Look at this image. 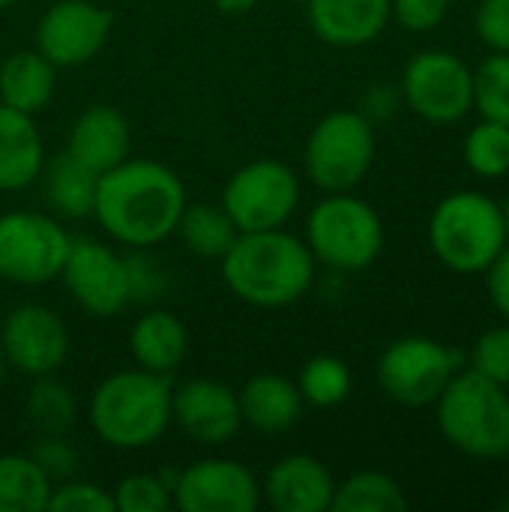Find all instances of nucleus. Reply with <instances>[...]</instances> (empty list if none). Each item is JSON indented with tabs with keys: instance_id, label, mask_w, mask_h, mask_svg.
Masks as SVG:
<instances>
[{
	"instance_id": "f257e3e1",
	"label": "nucleus",
	"mask_w": 509,
	"mask_h": 512,
	"mask_svg": "<svg viewBox=\"0 0 509 512\" xmlns=\"http://www.w3.org/2000/svg\"><path fill=\"white\" fill-rule=\"evenodd\" d=\"M186 201V186L174 168L129 156L99 174L93 219L114 243L153 249L177 231Z\"/></svg>"
},
{
	"instance_id": "f03ea898",
	"label": "nucleus",
	"mask_w": 509,
	"mask_h": 512,
	"mask_svg": "<svg viewBox=\"0 0 509 512\" xmlns=\"http://www.w3.org/2000/svg\"><path fill=\"white\" fill-rule=\"evenodd\" d=\"M219 264L228 291L255 309L297 303L312 288L318 267L306 240L285 228L237 234Z\"/></svg>"
},
{
	"instance_id": "7ed1b4c3",
	"label": "nucleus",
	"mask_w": 509,
	"mask_h": 512,
	"mask_svg": "<svg viewBox=\"0 0 509 512\" xmlns=\"http://www.w3.org/2000/svg\"><path fill=\"white\" fill-rule=\"evenodd\" d=\"M171 375L123 369L102 378L87 399L93 435L123 453L153 447L171 429Z\"/></svg>"
},
{
	"instance_id": "20e7f679",
	"label": "nucleus",
	"mask_w": 509,
	"mask_h": 512,
	"mask_svg": "<svg viewBox=\"0 0 509 512\" xmlns=\"http://www.w3.org/2000/svg\"><path fill=\"white\" fill-rule=\"evenodd\" d=\"M438 402V426L444 438L474 459L509 456V393L468 369L453 375Z\"/></svg>"
},
{
	"instance_id": "39448f33",
	"label": "nucleus",
	"mask_w": 509,
	"mask_h": 512,
	"mask_svg": "<svg viewBox=\"0 0 509 512\" xmlns=\"http://www.w3.org/2000/svg\"><path fill=\"white\" fill-rule=\"evenodd\" d=\"M429 243L438 261L456 273L489 270L507 246L501 207L483 192H453L432 213Z\"/></svg>"
},
{
	"instance_id": "423d86ee",
	"label": "nucleus",
	"mask_w": 509,
	"mask_h": 512,
	"mask_svg": "<svg viewBox=\"0 0 509 512\" xmlns=\"http://www.w3.org/2000/svg\"><path fill=\"white\" fill-rule=\"evenodd\" d=\"M306 246L312 258L336 273H357L378 261L384 225L375 207L351 192H327L306 216Z\"/></svg>"
},
{
	"instance_id": "0eeeda50",
	"label": "nucleus",
	"mask_w": 509,
	"mask_h": 512,
	"mask_svg": "<svg viewBox=\"0 0 509 512\" xmlns=\"http://www.w3.org/2000/svg\"><path fill=\"white\" fill-rule=\"evenodd\" d=\"M375 162V123L360 111L324 114L303 147V171L321 192H351Z\"/></svg>"
},
{
	"instance_id": "6e6552de",
	"label": "nucleus",
	"mask_w": 509,
	"mask_h": 512,
	"mask_svg": "<svg viewBox=\"0 0 509 512\" xmlns=\"http://www.w3.org/2000/svg\"><path fill=\"white\" fill-rule=\"evenodd\" d=\"M72 234L66 225L39 210L0 213V282L39 288L60 279Z\"/></svg>"
},
{
	"instance_id": "1a4fd4ad",
	"label": "nucleus",
	"mask_w": 509,
	"mask_h": 512,
	"mask_svg": "<svg viewBox=\"0 0 509 512\" xmlns=\"http://www.w3.org/2000/svg\"><path fill=\"white\" fill-rule=\"evenodd\" d=\"M219 204L240 234L285 228L300 204V177L279 159H252L228 177Z\"/></svg>"
},
{
	"instance_id": "9d476101",
	"label": "nucleus",
	"mask_w": 509,
	"mask_h": 512,
	"mask_svg": "<svg viewBox=\"0 0 509 512\" xmlns=\"http://www.w3.org/2000/svg\"><path fill=\"white\" fill-rule=\"evenodd\" d=\"M462 351L447 348L426 336L396 339L378 360V384L387 399L405 408L432 405L462 366Z\"/></svg>"
},
{
	"instance_id": "9b49d317",
	"label": "nucleus",
	"mask_w": 509,
	"mask_h": 512,
	"mask_svg": "<svg viewBox=\"0 0 509 512\" xmlns=\"http://www.w3.org/2000/svg\"><path fill=\"white\" fill-rule=\"evenodd\" d=\"M60 282L93 318H114L132 303L126 255L90 237H72Z\"/></svg>"
},
{
	"instance_id": "f8f14e48",
	"label": "nucleus",
	"mask_w": 509,
	"mask_h": 512,
	"mask_svg": "<svg viewBox=\"0 0 509 512\" xmlns=\"http://www.w3.org/2000/svg\"><path fill=\"white\" fill-rule=\"evenodd\" d=\"M114 30V12L96 0H54L36 21V51L57 69L84 66L102 54Z\"/></svg>"
},
{
	"instance_id": "ddd939ff",
	"label": "nucleus",
	"mask_w": 509,
	"mask_h": 512,
	"mask_svg": "<svg viewBox=\"0 0 509 512\" xmlns=\"http://www.w3.org/2000/svg\"><path fill=\"white\" fill-rule=\"evenodd\" d=\"M402 96L429 123H456L474 105V72L450 51H420L402 75Z\"/></svg>"
},
{
	"instance_id": "4468645a",
	"label": "nucleus",
	"mask_w": 509,
	"mask_h": 512,
	"mask_svg": "<svg viewBox=\"0 0 509 512\" xmlns=\"http://www.w3.org/2000/svg\"><path fill=\"white\" fill-rule=\"evenodd\" d=\"M0 351L6 366L24 378L54 375L69 357V330L54 309L21 303L0 324Z\"/></svg>"
},
{
	"instance_id": "2eb2a0df",
	"label": "nucleus",
	"mask_w": 509,
	"mask_h": 512,
	"mask_svg": "<svg viewBox=\"0 0 509 512\" xmlns=\"http://www.w3.org/2000/svg\"><path fill=\"white\" fill-rule=\"evenodd\" d=\"M174 507L183 512H255L261 483L237 459H201L174 474Z\"/></svg>"
},
{
	"instance_id": "dca6fc26",
	"label": "nucleus",
	"mask_w": 509,
	"mask_h": 512,
	"mask_svg": "<svg viewBox=\"0 0 509 512\" xmlns=\"http://www.w3.org/2000/svg\"><path fill=\"white\" fill-rule=\"evenodd\" d=\"M171 423L201 447H225L243 429L237 390L213 378H189L171 390Z\"/></svg>"
},
{
	"instance_id": "f3484780",
	"label": "nucleus",
	"mask_w": 509,
	"mask_h": 512,
	"mask_svg": "<svg viewBox=\"0 0 509 512\" xmlns=\"http://www.w3.org/2000/svg\"><path fill=\"white\" fill-rule=\"evenodd\" d=\"M336 480L327 465L309 453H291L270 465L261 483V501L276 512H327Z\"/></svg>"
},
{
	"instance_id": "a211bd4d",
	"label": "nucleus",
	"mask_w": 509,
	"mask_h": 512,
	"mask_svg": "<svg viewBox=\"0 0 509 512\" xmlns=\"http://www.w3.org/2000/svg\"><path fill=\"white\" fill-rule=\"evenodd\" d=\"M129 147H132L129 120L114 105L99 102V105L84 108L72 120L63 153H69L75 162H81L93 174H105L123 159H129Z\"/></svg>"
},
{
	"instance_id": "6ab92c4d",
	"label": "nucleus",
	"mask_w": 509,
	"mask_h": 512,
	"mask_svg": "<svg viewBox=\"0 0 509 512\" xmlns=\"http://www.w3.org/2000/svg\"><path fill=\"white\" fill-rule=\"evenodd\" d=\"M309 27L336 48L375 42L390 21V0H309Z\"/></svg>"
},
{
	"instance_id": "aec40b11",
	"label": "nucleus",
	"mask_w": 509,
	"mask_h": 512,
	"mask_svg": "<svg viewBox=\"0 0 509 512\" xmlns=\"http://www.w3.org/2000/svg\"><path fill=\"white\" fill-rule=\"evenodd\" d=\"M237 399H240L243 426H252L261 435H282L294 429L306 408L297 381L276 372L252 375L243 384V390H237Z\"/></svg>"
},
{
	"instance_id": "412c9836",
	"label": "nucleus",
	"mask_w": 509,
	"mask_h": 512,
	"mask_svg": "<svg viewBox=\"0 0 509 512\" xmlns=\"http://www.w3.org/2000/svg\"><path fill=\"white\" fill-rule=\"evenodd\" d=\"M45 144L30 114L0 105V192H21L39 180Z\"/></svg>"
},
{
	"instance_id": "4be33fe9",
	"label": "nucleus",
	"mask_w": 509,
	"mask_h": 512,
	"mask_svg": "<svg viewBox=\"0 0 509 512\" xmlns=\"http://www.w3.org/2000/svg\"><path fill=\"white\" fill-rule=\"evenodd\" d=\"M129 351L138 369L171 375L189 354V330L168 309H147L129 330Z\"/></svg>"
},
{
	"instance_id": "5701e85b",
	"label": "nucleus",
	"mask_w": 509,
	"mask_h": 512,
	"mask_svg": "<svg viewBox=\"0 0 509 512\" xmlns=\"http://www.w3.org/2000/svg\"><path fill=\"white\" fill-rule=\"evenodd\" d=\"M57 90V66L36 48L12 51L0 63V105L36 117Z\"/></svg>"
},
{
	"instance_id": "b1692460",
	"label": "nucleus",
	"mask_w": 509,
	"mask_h": 512,
	"mask_svg": "<svg viewBox=\"0 0 509 512\" xmlns=\"http://www.w3.org/2000/svg\"><path fill=\"white\" fill-rule=\"evenodd\" d=\"M39 180H42V189H45V201H48V207H51V213L57 219H87V216H93L99 174H93L90 168L75 162L69 153L54 156L51 165L45 162Z\"/></svg>"
},
{
	"instance_id": "393cba45",
	"label": "nucleus",
	"mask_w": 509,
	"mask_h": 512,
	"mask_svg": "<svg viewBox=\"0 0 509 512\" xmlns=\"http://www.w3.org/2000/svg\"><path fill=\"white\" fill-rule=\"evenodd\" d=\"M183 246L204 261H222V255L231 249V243L237 240V225L231 222V216L225 213L222 204H210V201H195L183 207L177 231H174Z\"/></svg>"
},
{
	"instance_id": "a878e982",
	"label": "nucleus",
	"mask_w": 509,
	"mask_h": 512,
	"mask_svg": "<svg viewBox=\"0 0 509 512\" xmlns=\"http://www.w3.org/2000/svg\"><path fill=\"white\" fill-rule=\"evenodd\" d=\"M30 390L24 399V417L33 435H69L78 423V399L75 393L57 381L54 375L30 378Z\"/></svg>"
},
{
	"instance_id": "bb28decb",
	"label": "nucleus",
	"mask_w": 509,
	"mask_h": 512,
	"mask_svg": "<svg viewBox=\"0 0 509 512\" xmlns=\"http://www.w3.org/2000/svg\"><path fill=\"white\" fill-rule=\"evenodd\" d=\"M51 486L30 453L0 456V512H45Z\"/></svg>"
},
{
	"instance_id": "cd10ccee",
	"label": "nucleus",
	"mask_w": 509,
	"mask_h": 512,
	"mask_svg": "<svg viewBox=\"0 0 509 512\" xmlns=\"http://www.w3.org/2000/svg\"><path fill=\"white\" fill-rule=\"evenodd\" d=\"M333 512H405L408 498L402 486L381 471H360L345 483H336Z\"/></svg>"
},
{
	"instance_id": "c85d7f7f",
	"label": "nucleus",
	"mask_w": 509,
	"mask_h": 512,
	"mask_svg": "<svg viewBox=\"0 0 509 512\" xmlns=\"http://www.w3.org/2000/svg\"><path fill=\"white\" fill-rule=\"evenodd\" d=\"M297 390L312 408H336L351 396V369L339 357L318 354L300 369Z\"/></svg>"
},
{
	"instance_id": "c756f323",
	"label": "nucleus",
	"mask_w": 509,
	"mask_h": 512,
	"mask_svg": "<svg viewBox=\"0 0 509 512\" xmlns=\"http://www.w3.org/2000/svg\"><path fill=\"white\" fill-rule=\"evenodd\" d=\"M114 510L117 512H165L174 507V474H129L114 489Z\"/></svg>"
},
{
	"instance_id": "7c9ffc66",
	"label": "nucleus",
	"mask_w": 509,
	"mask_h": 512,
	"mask_svg": "<svg viewBox=\"0 0 509 512\" xmlns=\"http://www.w3.org/2000/svg\"><path fill=\"white\" fill-rule=\"evenodd\" d=\"M474 105L486 120L509 126V54L495 51L474 72Z\"/></svg>"
},
{
	"instance_id": "2f4dec72",
	"label": "nucleus",
	"mask_w": 509,
	"mask_h": 512,
	"mask_svg": "<svg viewBox=\"0 0 509 512\" xmlns=\"http://www.w3.org/2000/svg\"><path fill=\"white\" fill-rule=\"evenodd\" d=\"M465 162L480 177H501L509 171V126L483 120L465 138Z\"/></svg>"
},
{
	"instance_id": "473e14b6",
	"label": "nucleus",
	"mask_w": 509,
	"mask_h": 512,
	"mask_svg": "<svg viewBox=\"0 0 509 512\" xmlns=\"http://www.w3.org/2000/svg\"><path fill=\"white\" fill-rule=\"evenodd\" d=\"M48 510L51 512H117L114 510V498L111 489H102L90 480H78L69 477L63 483L51 486V498H48Z\"/></svg>"
},
{
	"instance_id": "72a5a7b5",
	"label": "nucleus",
	"mask_w": 509,
	"mask_h": 512,
	"mask_svg": "<svg viewBox=\"0 0 509 512\" xmlns=\"http://www.w3.org/2000/svg\"><path fill=\"white\" fill-rule=\"evenodd\" d=\"M30 456L51 483L78 477V450L69 444V435H36Z\"/></svg>"
},
{
	"instance_id": "f704fd0d",
	"label": "nucleus",
	"mask_w": 509,
	"mask_h": 512,
	"mask_svg": "<svg viewBox=\"0 0 509 512\" xmlns=\"http://www.w3.org/2000/svg\"><path fill=\"white\" fill-rule=\"evenodd\" d=\"M471 369L501 387H509V327H495L477 339Z\"/></svg>"
},
{
	"instance_id": "c9c22d12",
	"label": "nucleus",
	"mask_w": 509,
	"mask_h": 512,
	"mask_svg": "<svg viewBox=\"0 0 509 512\" xmlns=\"http://www.w3.org/2000/svg\"><path fill=\"white\" fill-rule=\"evenodd\" d=\"M126 267H129L132 303H153V300L162 297V291H165V270L159 267L156 258L147 255V249H132V255H126Z\"/></svg>"
},
{
	"instance_id": "e433bc0d",
	"label": "nucleus",
	"mask_w": 509,
	"mask_h": 512,
	"mask_svg": "<svg viewBox=\"0 0 509 512\" xmlns=\"http://www.w3.org/2000/svg\"><path fill=\"white\" fill-rule=\"evenodd\" d=\"M447 12L450 0H390V18L414 33L435 30L447 18Z\"/></svg>"
},
{
	"instance_id": "4c0bfd02",
	"label": "nucleus",
	"mask_w": 509,
	"mask_h": 512,
	"mask_svg": "<svg viewBox=\"0 0 509 512\" xmlns=\"http://www.w3.org/2000/svg\"><path fill=\"white\" fill-rule=\"evenodd\" d=\"M477 33L492 51L509 54V0H483L480 3Z\"/></svg>"
},
{
	"instance_id": "58836bf2",
	"label": "nucleus",
	"mask_w": 509,
	"mask_h": 512,
	"mask_svg": "<svg viewBox=\"0 0 509 512\" xmlns=\"http://www.w3.org/2000/svg\"><path fill=\"white\" fill-rule=\"evenodd\" d=\"M396 108H399V93H396L393 87H387V84H375V87H369V90H366L360 114H363V117H369V120L375 123V120H387V117H393V111H396Z\"/></svg>"
},
{
	"instance_id": "ea45409f",
	"label": "nucleus",
	"mask_w": 509,
	"mask_h": 512,
	"mask_svg": "<svg viewBox=\"0 0 509 512\" xmlns=\"http://www.w3.org/2000/svg\"><path fill=\"white\" fill-rule=\"evenodd\" d=\"M489 294L495 309L509 318V246H504V252L489 264Z\"/></svg>"
},
{
	"instance_id": "a19ab883",
	"label": "nucleus",
	"mask_w": 509,
	"mask_h": 512,
	"mask_svg": "<svg viewBox=\"0 0 509 512\" xmlns=\"http://www.w3.org/2000/svg\"><path fill=\"white\" fill-rule=\"evenodd\" d=\"M213 9H219L222 15H246L252 12L261 0H210Z\"/></svg>"
},
{
	"instance_id": "79ce46f5",
	"label": "nucleus",
	"mask_w": 509,
	"mask_h": 512,
	"mask_svg": "<svg viewBox=\"0 0 509 512\" xmlns=\"http://www.w3.org/2000/svg\"><path fill=\"white\" fill-rule=\"evenodd\" d=\"M6 360H3V351H0V393H3V384H6Z\"/></svg>"
},
{
	"instance_id": "37998d69",
	"label": "nucleus",
	"mask_w": 509,
	"mask_h": 512,
	"mask_svg": "<svg viewBox=\"0 0 509 512\" xmlns=\"http://www.w3.org/2000/svg\"><path fill=\"white\" fill-rule=\"evenodd\" d=\"M501 216H504V228H507V240H509V195H507V201H504V207H501Z\"/></svg>"
},
{
	"instance_id": "c03bdc74",
	"label": "nucleus",
	"mask_w": 509,
	"mask_h": 512,
	"mask_svg": "<svg viewBox=\"0 0 509 512\" xmlns=\"http://www.w3.org/2000/svg\"><path fill=\"white\" fill-rule=\"evenodd\" d=\"M12 3H15V0H0V9H9Z\"/></svg>"
},
{
	"instance_id": "a18cd8bd",
	"label": "nucleus",
	"mask_w": 509,
	"mask_h": 512,
	"mask_svg": "<svg viewBox=\"0 0 509 512\" xmlns=\"http://www.w3.org/2000/svg\"><path fill=\"white\" fill-rule=\"evenodd\" d=\"M288 3H303V6H306V3H309V0H288Z\"/></svg>"
},
{
	"instance_id": "49530a36",
	"label": "nucleus",
	"mask_w": 509,
	"mask_h": 512,
	"mask_svg": "<svg viewBox=\"0 0 509 512\" xmlns=\"http://www.w3.org/2000/svg\"><path fill=\"white\" fill-rule=\"evenodd\" d=\"M504 512H509V498H507V501H504Z\"/></svg>"
}]
</instances>
